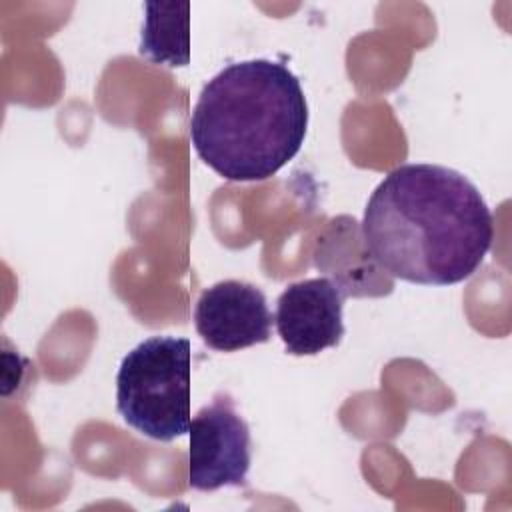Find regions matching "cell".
<instances>
[{"label": "cell", "mask_w": 512, "mask_h": 512, "mask_svg": "<svg viewBox=\"0 0 512 512\" xmlns=\"http://www.w3.org/2000/svg\"><path fill=\"white\" fill-rule=\"evenodd\" d=\"M360 226L370 254L392 278L424 286L470 278L494 238L480 190L440 164L394 168L368 198Z\"/></svg>", "instance_id": "6da1fadb"}, {"label": "cell", "mask_w": 512, "mask_h": 512, "mask_svg": "<svg viewBox=\"0 0 512 512\" xmlns=\"http://www.w3.org/2000/svg\"><path fill=\"white\" fill-rule=\"evenodd\" d=\"M308 102L282 62H234L208 80L190 118L198 158L230 182L274 176L302 148Z\"/></svg>", "instance_id": "7a4b0ae2"}, {"label": "cell", "mask_w": 512, "mask_h": 512, "mask_svg": "<svg viewBox=\"0 0 512 512\" xmlns=\"http://www.w3.org/2000/svg\"><path fill=\"white\" fill-rule=\"evenodd\" d=\"M190 380V340L150 336L134 346L118 366V414L136 432L158 442H172L190 430Z\"/></svg>", "instance_id": "3957f363"}, {"label": "cell", "mask_w": 512, "mask_h": 512, "mask_svg": "<svg viewBox=\"0 0 512 512\" xmlns=\"http://www.w3.org/2000/svg\"><path fill=\"white\" fill-rule=\"evenodd\" d=\"M188 436V482L194 490L246 484L252 462L250 428L228 394H216L196 412Z\"/></svg>", "instance_id": "277c9868"}, {"label": "cell", "mask_w": 512, "mask_h": 512, "mask_svg": "<svg viewBox=\"0 0 512 512\" xmlns=\"http://www.w3.org/2000/svg\"><path fill=\"white\" fill-rule=\"evenodd\" d=\"M274 316L266 294L242 280H222L206 288L194 306V326L202 342L218 352H236L268 342Z\"/></svg>", "instance_id": "5b68a950"}, {"label": "cell", "mask_w": 512, "mask_h": 512, "mask_svg": "<svg viewBox=\"0 0 512 512\" xmlns=\"http://www.w3.org/2000/svg\"><path fill=\"white\" fill-rule=\"evenodd\" d=\"M346 296L330 278H306L284 288L276 300L274 324L292 356H314L344 336Z\"/></svg>", "instance_id": "8992f818"}, {"label": "cell", "mask_w": 512, "mask_h": 512, "mask_svg": "<svg viewBox=\"0 0 512 512\" xmlns=\"http://www.w3.org/2000/svg\"><path fill=\"white\" fill-rule=\"evenodd\" d=\"M314 264L348 296H382L394 286V278L370 254L362 226L350 216L330 220L318 236Z\"/></svg>", "instance_id": "52a82bcc"}, {"label": "cell", "mask_w": 512, "mask_h": 512, "mask_svg": "<svg viewBox=\"0 0 512 512\" xmlns=\"http://www.w3.org/2000/svg\"><path fill=\"white\" fill-rule=\"evenodd\" d=\"M144 10L138 54L158 66H188L190 2H148Z\"/></svg>", "instance_id": "ba28073f"}]
</instances>
